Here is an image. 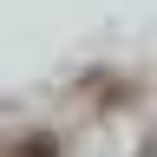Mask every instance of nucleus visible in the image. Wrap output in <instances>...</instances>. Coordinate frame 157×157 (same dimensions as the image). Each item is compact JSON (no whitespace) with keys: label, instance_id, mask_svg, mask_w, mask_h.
<instances>
[{"label":"nucleus","instance_id":"1","mask_svg":"<svg viewBox=\"0 0 157 157\" xmlns=\"http://www.w3.org/2000/svg\"><path fill=\"white\" fill-rule=\"evenodd\" d=\"M7 157H59V144H52L46 131H39V137H26V144H13Z\"/></svg>","mask_w":157,"mask_h":157}]
</instances>
